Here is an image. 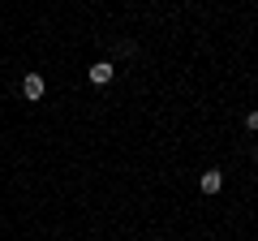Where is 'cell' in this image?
I'll list each match as a JSON object with an SVG mask.
<instances>
[{"label": "cell", "instance_id": "1", "mask_svg": "<svg viewBox=\"0 0 258 241\" xmlns=\"http://www.w3.org/2000/svg\"><path fill=\"white\" fill-rule=\"evenodd\" d=\"M22 95H26V99H43V78H39V74H26V82H22Z\"/></svg>", "mask_w": 258, "mask_h": 241}, {"label": "cell", "instance_id": "2", "mask_svg": "<svg viewBox=\"0 0 258 241\" xmlns=\"http://www.w3.org/2000/svg\"><path fill=\"white\" fill-rule=\"evenodd\" d=\"M91 82H95V86L112 82V61H95V65H91Z\"/></svg>", "mask_w": 258, "mask_h": 241}, {"label": "cell", "instance_id": "5", "mask_svg": "<svg viewBox=\"0 0 258 241\" xmlns=\"http://www.w3.org/2000/svg\"><path fill=\"white\" fill-rule=\"evenodd\" d=\"M254 159H258V151H254Z\"/></svg>", "mask_w": 258, "mask_h": 241}, {"label": "cell", "instance_id": "4", "mask_svg": "<svg viewBox=\"0 0 258 241\" xmlns=\"http://www.w3.org/2000/svg\"><path fill=\"white\" fill-rule=\"evenodd\" d=\"M245 130H258V108H254V112L245 116Z\"/></svg>", "mask_w": 258, "mask_h": 241}, {"label": "cell", "instance_id": "3", "mask_svg": "<svg viewBox=\"0 0 258 241\" xmlns=\"http://www.w3.org/2000/svg\"><path fill=\"white\" fill-rule=\"evenodd\" d=\"M220 190H224V172H215V168L203 172V194H220Z\"/></svg>", "mask_w": 258, "mask_h": 241}]
</instances>
